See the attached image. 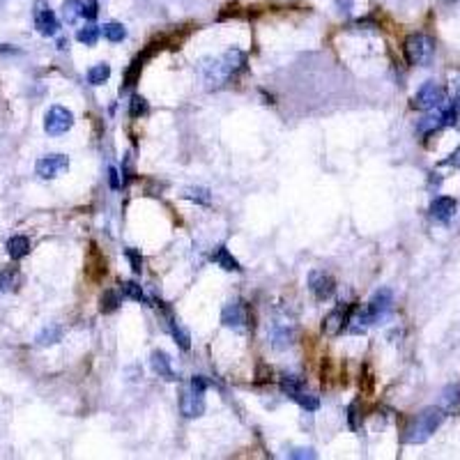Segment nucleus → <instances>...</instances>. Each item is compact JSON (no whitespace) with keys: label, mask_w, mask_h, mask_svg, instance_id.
<instances>
[{"label":"nucleus","mask_w":460,"mask_h":460,"mask_svg":"<svg viewBox=\"0 0 460 460\" xmlns=\"http://www.w3.org/2000/svg\"><path fill=\"white\" fill-rule=\"evenodd\" d=\"M444 417H447V410L444 407H426L421 410L417 417H414L405 428L403 440L407 444H424L433 437V433L442 426Z\"/></svg>","instance_id":"1"},{"label":"nucleus","mask_w":460,"mask_h":460,"mask_svg":"<svg viewBox=\"0 0 460 460\" xmlns=\"http://www.w3.org/2000/svg\"><path fill=\"white\" fill-rule=\"evenodd\" d=\"M391 304H394V295H391V290L389 288L378 290L371 297V301H368V304L357 313V318H350V322H357L354 331H359V329H364L368 325H373V322L382 320L384 315L391 311Z\"/></svg>","instance_id":"2"},{"label":"nucleus","mask_w":460,"mask_h":460,"mask_svg":"<svg viewBox=\"0 0 460 460\" xmlns=\"http://www.w3.org/2000/svg\"><path fill=\"white\" fill-rule=\"evenodd\" d=\"M246 63V58L242 51H228L221 60H216L214 65H209L207 72V83L209 86H221V83H228L235 74L242 70Z\"/></svg>","instance_id":"3"},{"label":"nucleus","mask_w":460,"mask_h":460,"mask_svg":"<svg viewBox=\"0 0 460 460\" xmlns=\"http://www.w3.org/2000/svg\"><path fill=\"white\" fill-rule=\"evenodd\" d=\"M403 51H405V60L412 67H424L435 56V42L433 37H428L424 33H414L405 40Z\"/></svg>","instance_id":"4"},{"label":"nucleus","mask_w":460,"mask_h":460,"mask_svg":"<svg viewBox=\"0 0 460 460\" xmlns=\"http://www.w3.org/2000/svg\"><path fill=\"white\" fill-rule=\"evenodd\" d=\"M74 127V113L65 106H51L44 118V132L49 136H63Z\"/></svg>","instance_id":"5"},{"label":"nucleus","mask_w":460,"mask_h":460,"mask_svg":"<svg viewBox=\"0 0 460 460\" xmlns=\"http://www.w3.org/2000/svg\"><path fill=\"white\" fill-rule=\"evenodd\" d=\"M442 104H444V88L437 86L435 81L424 83V86L417 90L414 100H412V106L421 109V111H433L437 106H442Z\"/></svg>","instance_id":"6"},{"label":"nucleus","mask_w":460,"mask_h":460,"mask_svg":"<svg viewBox=\"0 0 460 460\" xmlns=\"http://www.w3.org/2000/svg\"><path fill=\"white\" fill-rule=\"evenodd\" d=\"M33 14H35V28H37V33H42L44 37L56 35L58 30H60L58 17L54 14V10L49 7V3H44V0H37Z\"/></svg>","instance_id":"7"},{"label":"nucleus","mask_w":460,"mask_h":460,"mask_svg":"<svg viewBox=\"0 0 460 460\" xmlns=\"http://www.w3.org/2000/svg\"><path fill=\"white\" fill-rule=\"evenodd\" d=\"M308 288H311V292L318 301H327L334 297L336 283L325 269H313L311 274H308Z\"/></svg>","instance_id":"8"},{"label":"nucleus","mask_w":460,"mask_h":460,"mask_svg":"<svg viewBox=\"0 0 460 460\" xmlns=\"http://www.w3.org/2000/svg\"><path fill=\"white\" fill-rule=\"evenodd\" d=\"M203 394H205V391L193 389L191 384H189V389L182 391V396H180V410H182L187 419H196L205 412V398H203Z\"/></svg>","instance_id":"9"},{"label":"nucleus","mask_w":460,"mask_h":460,"mask_svg":"<svg viewBox=\"0 0 460 460\" xmlns=\"http://www.w3.org/2000/svg\"><path fill=\"white\" fill-rule=\"evenodd\" d=\"M67 168H70V159H67L65 154L42 157V159L37 161V166H35L37 175H40L42 180H54V177L60 175V173H65Z\"/></svg>","instance_id":"10"},{"label":"nucleus","mask_w":460,"mask_h":460,"mask_svg":"<svg viewBox=\"0 0 460 460\" xmlns=\"http://www.w3.org/2000/svg\"><path fill=\"white\" fill-rule=\"evenodd\" d=\"M352 311H354L352 306H338V308H334V311H331L325 318V322H322V329H325V334L327 336L341 334V331L348 327V322L352 318Z\"/></svg>","instance_id":"11"},{"label":"nucleus","mask_w":460,"mask_h":460,"mask_svg":"<svg viewBox=\"0 0 460 460\" xmlns=\"http://www.w3.org/2000/svg\"><path fill=\"white\" fill-rule=\"evenodd\" d=\"M221 322L225 327L235 329V331H244L246 327V308L239 301H230L228 306L221 311Z\"/></svg>","instance_id":"12"},{"label":"nucleus","mask_w":460,"mask_h":460,"mask_svg":"<svg viewBox=\"0 0 460 460\" xmlns=\"http://www.w3.org/2000/svg\"><path fill=\"white\" fill-rule=\"evenodd\" d=\"M456 207H458L456 198H451V196H437V198L431 203V216L435 219V221L447 223L454 219Z\"/></svg>","instance_id":"13"},{"label":"nucleus","mask_w":460,"mask_h":460,"mask_svg":"<svg viewBox=\"0 0 460 460\" xmlns=\"http://www.w3.org/2000/svg\"><path fill=\"white\" fill-rule=\"evenodd\" d=\"M150 366H152V371L159 375V378L170 380V382L177 380V375H175V371H173V366H170V357L164 350H154L152 352V357H150Z\"/></svg>","instance_id":"14"},{"label":"nucleus","mask_w":460,"mask_h":460,"mask_svg":"<svg viewBox=\"0 0 460 460\" xmlns=\"http://www.w3.org/2000/svg\"><path fill=\"white\" fill-rule=\"evenodd\" d=\"M212 262L216 267H221L225 271H242V267H239V262L232 258V253L228 251L225 246H216L214 253H212Z\"/></svg>","instance_id":"15"},{"label":"nucleus","mask_w":460,"mask_h":460,"mask_svg":"<svg viewBox=\"0 0 460 460\" xmlns=\"http://www.w3.org/2000/svg\"><path fill=\"white\" fill-rule=\"evenodd\" d=\"M7 253H10L12 260H21L30 253V239L26 235H14L7 242Z\"/></svg>","instance_id":"16"},{"label":"nucleus","mask_w":460,"mask_h":460,"mask_svg":"<svg viewBox=\"0 0 460 460\" xmlns=\"http://www.w3.org/2000/svg\"><path fill=\"white\" fill-rule=\"evenodd\" d=\"M21 283V274L17 267H7L0 271V292H12L17 290Z\"/></svg>","instance_id":"17"},{"label":"nucleus","mask_w":460,"mask_h":460,"mask_svg":"<svg viewBox=\"0 0 460 460\" xmlns=\"http://www.w3.org/2000/svg\"><path fill=\"white\" fill-rule=\"evenodd\" d=\"M60 338H63V327H60V325H51V327L42 329L40 334H37V345L47 348V345H56Z\"/></svg>","instance_id":"18"},{"label":"nucleus","mask_w":460,"mask_h":460,"mask_svg":"<svg viewBox=\"0 0 460 460\" xmlns=\"http://www.w3.org/2000/svg\"><path fill=\"white\" fill-rule=\"evenodd\" d=\"M111 77V67L106 63H100L88 70V83L90 86H102L104 81H109Z\"/></svg>","instance_id":"19"},{"label":"nucleus","mask_w":460,"mask_h":460,"mask_svg":"<svg viewBox=\"0 0 460 460\" xmlns=\"http://www.w3.org/2000/svg\"><path fill=\"white\" fill-rule=\"evenodd\" d=\"M118 306H120V295L116 290H106L102 295V299H100V311L104 313V315H109V313H113V311H118Z\"/></svg>","instance_id":"20"},{"label":"nucleus","mask_w":460,"mask_h":460,"mask_svg":"<svg viewBox=\"0 0 460 460\" xmlns=\"http://www.w3.org/2000/svg\"><path fill=\"white\" fill-rule=\"evenodd\" d=\"M102 35L106 37L109 42L116 44V42H122L127 37V28L122 24H106L102 28Z\"/></svg>","instance_id":"21"},{"label":"nucleus","mask_w":460,"mask_h":460,"mask_svg":"<svg viewBox=\"0 0 460 460\" xmlns=\"http://www.w3.org/2000/svg\"><path fill=\"white\" fill-rule=\"evenodd\" d=\"M100 35H102L100 28H97V26H88V28H81V30H79L77 40H79L81 44H86V47H95L97 40H100Z\"/></svg>","instance_id":"22"},{"label":"nucleus","mask_w":460,"mask_h":460,"mask_svg":"<svg viewBox=\"0 0 460 460\" xmlns=\"http://www.w3.org/2000/svg\"><path fill=\"white\" fill-rule=\"evenodd\" d=\"M281 389H283V394H288L290 398H295L299 391H304V384H301V380L295 378V375H283Z\"/></svg>","instance_id":"23"},{"label":"nucleus","mask_w":460,"mask_h":460,"mask_svg":"<svg viewBox=\"0 0 460 460\" xmlns=\"http://www.w3.org/2000/svg\"><path fill=\"white\" fill-rule=\"evenodd\" d=\"M168 325H170V331H173V338H175V341L180 343V348H182V350H189V348H191V338H189V334H187V331H184L182 327H180L175 320H170Z\"/></svg>","instance_id":"24"},{"label":"nucleus","mask_w":460,"mask_h":460,"mask_svg":"<svg viewBox=\"0 0 460 460\" xmlns=\"http://www.w3.org/2000/svg\"><path fill=\"white\" fill-rule=\"evenodd\" d=\"M122 295L125 297H129V299H134V301H145V292L141 290V285L138 283H134V281H125L122 283Z\"/></svg>","instance_id":"25"},{"label":"nucleus","mask_w":460,"mask_h":460,"mask_svg":"<svg viewBox=\"0 0 460 460\" xmlns=\"http://www.w3.org/2000/svg\"><path fill=\"white\" fill-rule=\"evenodd\" d=\"M295 403H299L304 410H308V412H313V410H318L320 407V403H318V398L315 396H311V394H306V391H299V394L292 398Z\"/></svg>","instance_id":"26"},{"label":"nucleus","mask_w":460,"mask_h":460,"mask_svg":"<svg viewBox=\"0 0 460 460\" xmlns=\"http://www.w3.org/2000/svg\"><path fill=\"white\" fill-rule=\"evenodd\" d=\"M129 113H132V118H141V116H145V113H148V102L143 100V97L134 95V97H132V106H129Z\"/></svg>","instance_id":"27"},{"label":"nucleus","mask_w":460,"mask_h":460,"mask_svg":"<svg viewBox=\"0 0 460 460\" xmlns=\"http://www.w3.org/2000/svg\"><path fill=\"white\" fill-rule=\"evenodd\" d=\"M141 67H143V58H136L132 63V67H129V72H127V77H125V86H134L136 79H138V74H141Z\"/></svg>","instance_id":"28"},{"label":"nucleus","mask_w":460,"mask_h":460,"mask_svg":"<svg viewBox=\"0 0 460 460\" xmlns=\"http://www.w3.org/2000/svg\"><path fill=\"white\" fill-rule=\"evenodd\" d=\"M81 17L83 19H88V21H93L95 17H97V0H86V3H81Z\"/></svg>","instance_id":"29"},{"label":"nucleus","mask_w":460,"mask_h":460,"mask_svg":"<svg viewBox=\"0 0 460 460\" xmlns=\"http://www.w3.org/2000/svg\"><path fill=\"white\" fill-rule=\"evenodd\" d=\"M444 403L456 410L460 403V387H449L447 391H444Z\"/></svg>","instance_id":"30"},{"label":"nucleus","mask_w":460,"mask_h":460,"mask_svg":"<svg viewBox=\"0 0 460 460\" xmlns=\"http://www.w3.org/2000/svg\"><path fill=\"white\" fill-rule=\"evenodd\" d=\"M187 198L189 200H198V203H203V205H207L209 203V191L207 189H187Z\"/></svg>","instance_id":"31"},{"label":"nucleus","mask_w":460,"mask_h":460,"mask_svg":"<svg viewBox=\"0 0 460 460\" xmlns=\"http://www.w3.org/2000/svg\"><path fill=\"white\" fill-rule=\"evenodd\" d=\"M127 258H129L132 269L136 271V274H141V269H143V258H141V253L136 251V248H127Z\"/></svg>","instance_id":"32"},{"label":"nucleus","mask_w":460,"mask_h":460,"mask_svg":"<svg viewBox=\"0 0 460 460\" xmlns=\"http://www.w3.org/2000/svg\"><path fill=\"white\" fill-rule=\"evenodd\" d=\"M290 458H315V454L311 449H295L290 454Z\"/></svg>","instance_id":"33"},{"label":"nucleus","mask_w":460,"mask_h":460,"mask_svg":"<svg viewBox=\"0 0 460 460\" xmlns=\"http://www.w3.org/2000/svg\"><path fill=\"white\" fill-rule=\"evenodd\" d=\"M444 166H460V148L456 150L454 154H451V159L444 161Z\"/></svg>","instance_id":"34"},{"label":"nucleus","mask_w":460,"mask_h":460,"mask_svg":"<svg viewBox=\"0 0 460 460\" xmlns=\"http://www.w3.org/2000/svg\"><path fill=\"white\" fill-rule=\"evenodd\" d=\"M109 173H111V187H113V189H120V180H118V170H116V168H111Z\"/></svg>","instance_id":"35"},{"label":"nucleus","mask_w":460,"mask_h":460,"mask_svg":"<svg viewBox=\"0 0 460 460\" xmlns=\"http://www.w3.org/2000/svg\"><path fill=\"white\" fill-rule=\"evenodd\" d=\"M456 106H460V90H458V97H456Z\"/></svg>","instance_id":"36"},{"label":"nucleus","mask_w":460,"mask_h":460,"mask_svg":"<svg viewBox=\"0 0 460 460\" xmlns=\"http://www.w3.org/2000/svg\"><path fill=\"white\" fill-rule=\"evenodd\" d=\"M444 3H456V0H444Z\"/></svg>","instance_id":"37"}]
</instances>
